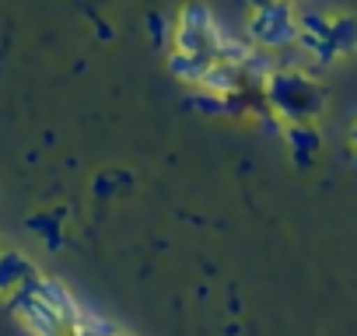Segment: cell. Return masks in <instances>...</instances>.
Masks as SVG:
<instances>
[{"label": "cell", "instance_id": "6da1fadb", "mask_svg": "<svg viewBox=\"0 0 357 336\" xmlns=\"http://www.w3.org/2000/svg\"><path fill=\"white\" fill-rule=\"evenodd\" d=\"M266 98L277 109V116L291 119V126H312V119L326 105L322 84L301 70H273L266 77Z\"/></svg>", "mask_w": 357, "mask_h": 336}, {"label": "cell", "instance_id": "7a4b0ae2", "mask_svg": "<svg viewBox=\"0 0 357 336\" xmlns=\"http://www.w3.org/2000/svg\"><path fill=\"white\" fill-rule=\"evenodd\" d=\"M249 39L266 49H280L301 39V22L291 4H259L249 15Z\"/></svg>", "mask_w": 357, "mask_h": 336}, {"label": "cell", "instance_id": "3957f363", "mask_svg": "<svg viewBox=\"0 0 357 336\" xmlns=\"http://www.w3.org/2000/svg\"><path fill=\"white\" fill-rule=\"evenodd\" d=\"M214 60L211 56H193V53H172L168 56V70L175 74V77H183V81H190V84H207V77L214 74Z\"/></svg>", "mask_w": 357, "mask_h": 336}, {"label": "cell", "instance_id": "277c9868", "mask_svg": "<svg viewBox=\"0 0 357 336\" xmlns=\"http://www.w3.org/2000/svg\"><path fill=\"white\" fill-rule=\"evenodd\" d=\"M329 46H333V53H354L357 49V18L354 15L329 18Z\"/></svg>", "mask_w": 357, "mask_h": 336}, {"label": "cell", "instance_id": "5b68a950", "mask_svg": "<svg viewBox=\"0 0 357 336\" xmlns=\"http://www.w3.org/2000/svg\"><path fill=\"white\" fill-rule=\"evenodd\" d=\"M32 266L22 259V256H0V287H4V284H22L25 280V273H29Z\"/></svg>", "mask_w": 357, "mask_h": 336}, {"label": "cell", "instance_id": "8992f818", "mask_svg": "<svg viewBox=\"0 0 357 336\" xmlns=\"http://www.w3.org/2000/svg\"><path fill=\"white\" fill-rule=\"evenodd\" d=\"M291 147H294V158H301V147H305V158H312L319 151V133L312 126H291Z\"/></svg>", "mask_w": 357, "mask_h": 336}, {"label": "cell", "instance_id": "52a82bcc", "mask_svg": "<svg viewBox=\"0 0 357 336\" xmlns=\"http://www.w3.org/2000/svg\"><path fill=\"white\" fill-rule=\"evenodd\" d=\"M350 144L357 147V123H354V130H350Z\"/></svg>", "mask_w": 357, "mask_h": 336}]
</instances>
